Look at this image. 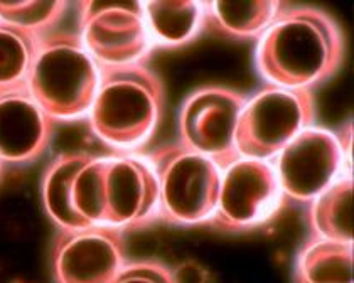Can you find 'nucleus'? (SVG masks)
Returning <instances> with one entry per match:
<instances>
[{
	"instance_id": "obj_9",
	"label": "nucleus",
	"mask_w": 354,
	"mask_h": 283,
	"mask_svg": "<svg viewBox=\"0 0 354 283\" xmlns=\"http://www.w3.org/2000/svg\"><path fill=\"white\" fill-rule=\"evenodd\" d=\"M349 142L324 127L304 128L279 154L273 164L286 197L310 202L341 175Z\"/></svg>"
},
{
	"instance_id": "obj_18",
	"label": "nucleus",
	"mask_w": 354,
	"mask_h": 283,
	"mask_svg": "<svg viewBox=\"0 0 354 283\" xmlns=\"http://www.w3.org/2000/svg\"><path fill=\"white\" fill-rule=\"evenodd\" d=\"M41 36L0 21V91L28 86Z\"/></svg>"
},
{
	"instance_id": "obj_14",
	"label": "nucleus",
	"mask_w": 354,
	"mask_h": 283,
	"mask_svg": "<svg viewBox=\"0 0 354 283\" xmlns=\"http://www.w3.org/2000/svg\"><path fill=\"white\" fill-rule=\"evenodd\" d=\"M93 154L64 152L48 164L41 179V199L49 219L59 229H83L93 226L84 221L71 204V187L76 174Z\"/></svg>"
},
{
	"instance_id": "obj_5",
	"label": "nucleus",
	"mask_w": 354,
	"mask_h": 283,
	"mask_svg": "<svg viewBox=\"0 0 354 283\" xmlns=\"http://www.w3.org/2000/svg\"><path fill=\"white\" fill-rule=\"evenodd\" d=\"M315 118L313 90L267 85L246 98L236 125L240 157L270 160Z\"/></svg>"
},
{
	"instance_id": "obj_20",
	"label": "nucleus",
	"mask_w": 354,
	"mask_h": 283,
	"mask_svg": "<svg viewBox=\"0 0 354 283\" xmlns=\"http://www.w3.org/2000/svg\"><path fill=\"white\" fill-rule=\"evenodd\" d=\"M66 9L68 3L63 0L0 2V21L36 34V36H44V34L53 32V28L63 19Z\"/></svg>"
},
{
	"instance_id": "obj_4",
	"label": "nucleus",
	"mask_w": 354,
	"mask_h": 283,
	"mask_svg": "<svg viewBox=\"0 0 354 283\" xmlns=\"http://www.w3.org/2000/svg\"><path fill=\"white\" fill-rule=\"evenodd\" d=\"M159 181V221L179 226L209 223L221 186V169L209 157L180 144L145 155Z\"/></svg>"
},
{
	"instance_id": "obj_6",
	"label": "nucleus",
	"mask_w": 354,
	"mask_h": 283,
	"mask_svg": "<svg viewBox=\"0 0 354 283\" xmlns=\"http://www.w3.org/2000/svg\"><path fill=\"white\" fill-rule=\"evenodd\" d=\"M246 97L230 86L206 85L191 91L177 113V144L209 157L221 170L240 159L236 125Z\"/></svg>"
},
{
	"instance_id": "obj_12",
	"label": "nucleus",
	"mask_w": 354,
	"mask_h": 283,
	"mask_svg": "<svg viewBox=\"0 0 354 283\" xmlns=\"http://www.w3.org/2000/svg\"><path fill=\"white\" fill-rule=\"evenodd\" d=\"M55 120L42 110L28 86L0 91V160L28 166L46 154Z\"/></svg>"
},
{
	"instance_id": "obj_3",
	"label": "nucleus",
	"mask_w": 354,
	"mask_h": 283,
	"mask_svg": "<svg viewBox=\"0 0 354 283\" xmlns=\"http://www.w3.org/2000/svg\"><path fill=\"white\" fill-rule=\"evenodd\" d=\"M100 83V66L80 34L41 36L28 78L34 99L55 121L86 117Z\"/></svg>"
},
{
	"instance_id": "obj_13",
	"label": "nucleus",
	"mask_w": 354,
	"mask_h": 283,
	"mask_svg": "<svg viewBox=\"0 0 354 283\" xmlns=\"http://www.w3.org/2000/svg\"><path fill=\"white\" fill-rule=\"evenodd\" d=\"M142 9L152 44L159 48H179L205 29V2L149 0Z\"/></svg>"
},
{
	"instance_id": "obj_10",
	"label": "nucleus",
	"mask_w": 354,
	"mask_h": 283,
	"mask_svg": "<svg viewBox=\"0 0 354 283\" xmlns=\"http://www.w3.org/2000/svg\"><path fill=\"white\" fill-rule=\"evenodd\" d=\"M127 263L125 229L57 228L51 251L55 283H113Z\"/></svg>"
},
{
	"instance_id": "obj_7",
	"label": "nucleus",
	"mask_w": 354,
	"mask_h": 283,
	"mask_svg": "<svg viewBox=\"0 0 354 283\" xmlns=\"http://www.w3.org/2000/svg\"><path fill=\"white\" fill-rule=\"evenodd\" d=\"M78 19L80 37L98 66L144 63L152 52L142 2L83 0Z\"/></svg>"
},
{
	"instance_id": "obj_17",
	"label": "nucleus",
	"mask_w": 354,
	"mask_h": 283,
	"mask_svg": "<svg viewBox=\"0 0 354 283\" xmlns=\"http://www.w3.org/2000/svg\"><path fill=\"white\" fill-rule=\"evenodd\" d=\"M351 243L313 238L297 255L295 277L306 283H353Z\"/></svg>"
},
{
	"instance_id": "obj_23",
	"label": "nucleus",
	"mask_w": 354,
	"mask_h": 283,
	"mask_svg": "<svg viewBox=\"0 0 354 283\" xmlns=\"http://www.w3.org/2000/svg\"><path fill=\"white\" fill-rule=\"evenodd\" d=\"M294 283H306V282H302V280H297V278H294Z\"/></svg>"
},
{
	"instance_id": "obj_2",
	"label": "nucleus",
	"mask_w": 354,
	"mask_h": 283,
	"mask_svg": "<svg viewBox=\"0 0 354 283\" xmlns=\"http://www.w3.org/2000/svg\"><path fill=\"white\" fill-rule=\"evenodd\" d=\"M165 105L160 76L145 63L100 66V83L88 124L98 140L129 154L156 132Z\"/></svg>"
},
{
	"instance_id": "obj_15",
	"label": "nucleus",
	"mask_w": 354,
	"mask_h": 283,
	"mask_svg": "<svg viewBox=\"0 0 354 283\" xmlns=\"http://www.w3.org/2000/svg\"><path fill=\"white\" fill-rule=\"evenodd\" d=\"M282 7L279 0L205 2V28L232 39H253L267 30Z\"/></svg>"
},
{
	"instance_id": "obj_22",
	"label": "nucleus",
	"mask_w": 354,
	"mask_h": 283,
	"mask_svg": "<svg viewBox=\"0 0 354 283\" xmlns=\"http://www.w3.org/2000/svg\"><path fill=\"white\" fill-rule=\"evenodd\" d=\"M2 169H3V164H2V160H0V177H2Z\"/></svg>"
},
{
	"instance_id": "obj_1",
	"label": "nucleus",
	"mask_w": 354,
	"mask_h": 283,
	"mask_svg": "<svg viewBox=\"0 0 354 283\" xmlns=\"http://www.w3.org/2000/svg\"><path fill=\"white\" fill-rule=\"evenodd\" d=\"M344 52V32L333 14L283 6L259 37L255 66L268 85L310 90L339 71Z\"/></svg>"
},
{
	"instance_id": "obj_8",
	"label": "nucleus",
	"mask_w": 354,
	"mask_h": 283,
	"mask_svg": "<svg viewBox=\"0 0 354 283\" xmlns=\"http://www.w3.org/2000/svg\"><path fill=\"white\" fill-rule=\"evenodd\" d=\"M282 187L270 160L240 157L221 170V186L209 224L246 231L268 223L283 206Z\"/></svg>"
},
{
	"instance_id": "obj_24",
	"label": "nucleus",
	"mask_w": 354,
	"mask_h": 283,
	"mask_svg": "<svg viewBox=\"0 0 354 283\" xmlns=\"http://www.w3.org/2000/svg\"><path fill=\"white\" fill-rule=\"evenodd\" d=\"M14 283H24V282H14Z\"/></svg>"
},
{
	"instance_id": "obj_21",
	"label": "nucleus",
	"mask_w": 354,
	"mask_h": 283,
	"mask_svg": "<svg viewBox=\"0 0 354 283\" xmlns=\"http://www.w3.org/2000/svg\"><path fill=\"white\" fill-rule=\"evenodd\" d=\"M113 283H176L174 273L164 263L144 260L123 266Z\"/></svg>"
},
{
	"instance_id": "obj_16",
	"label": "nucleus",
	"mask_w": 354,
	"mask_h": 283,
	"mask_svg": "<svg viewBox=\"0 0 354 283\" xmlns=\"http://www.w3.org/2000/svg\"><path fill=\"white\" fill-rule=\"evenodd\" d=\"M353 199L354 182L349 174H341L327 189L315 196L310 201L309 211L313 238L353 244Z\"/></svg>"
},
{
	"instance_id": "obj_19",
	"label": "nucleus",
	"mask_w": 354,
	"mask_h": 283,
	"mask_svg": "<svg viewBox=\"0 0 354 283\" xmlns=\"http://www.w3.org/2000/svg\"><path fill=\"white\" fill-rule=\"evenodd\" d=\"M105 167L106 155H91L73 181V209L90 224H103Z\"/></svg>"
},
{
	"instance_id": "obj_11",
	"label": "nucleus",
	"mask_w": 354,
	"mask_h": 283,
	"mask_svg": "<svg viewBox=\"0 0 354 283\" xmlns=\"http://www.w3.org/2000/svg\"><path fill=\"white\" fill-rule=\"evenodd\" d=\"M159 219V181L145 155H106L103 184V224L144 228Z\"/></svg>"
}]
</instances>
